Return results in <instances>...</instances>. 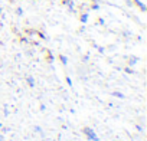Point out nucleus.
Here are the masks:
<instances>
[{"instance_id": "12", "label": "nucleus", "mask_w": 147, "mask_h": 141, "mask_svg": "<svg viewBox=\"0 0 147 141\" xmlns=\"http://www.w3.org/2000/svg\"><path fill=\"white\" fill-rule=\"evenodd\" d=\"M18 15H23V10L22 9H18Z\"/></svg>"}, {"instance_id": "2", "label": "nucleus", "mask_w": 147, "mask_h": 141, "mask_svg": "<svg viewBox=\"0 0 147 141\" xmlns=\"http://www.w3.org/2000/svg\"><path fill=\"white\" fill-rule=\"evenodd\" d=\"M26 81H28V84H29V87H30V88H33V87H35V79H33L32 77H26Z\"/></svg>"}, {"instance_id": "9", "label": "nucleus", "mask_w": 147, "mask_h": 141, "mask_svg": "<svg viewBox=\"0 0 147 141\" xmlns=\"http://www.w3.org/2000/svg\"><path fill=\"white\" fill-rule=\"evenodd\" d=\"M125 72H127V74H133L134 70H133V69H130V68H125Z\"/></svg>"}, {"instance_id": "7", "label": "nucleus", "mask_w": 147, "mask_h": 141, "mask_svg": "<svg viewBox=\"0 0 147 141\" xmlns=\"http://www.w3.org/2000/svg\"><path fill=\"white\" fill-rule=\"evenodd\" d=\"M137 60H138L137 58H131V59H130V63H128V65H130V66H133L134 63H137Z\"/></svg>"}, {"instance_id": "1", "label": "nucleus", "mask_w": 147, "mask_h": 141, "mask_svg": "<svg viewBox=\"0 0 147 141\" xmlns=\"http://www.w3.org/2000/svg\"><path fill=\"white\" fill-rule=\"evenodd\" d=\"M84 134H85L87 138L91 140V141H100V138H98V135L95 134V131H94L92 128H90V127H85V128H84Z\"/></svg>"}, {"instance_id": "8", "label": "nucleus", "mask_w": 147, "mask_h": 141, "mask_svg": "<svg viewBox=\"0 0 147 141\" xmlns=\"http://www.w3.org/2000/svg\"><path fill=\"white\" fill-rule=\"evenodd\" d=\"M66 84H68L69 87H72V81H71V78H68V77H66Z\"/></svg>"}, {"instance_id": "6", "label": "nucleus", "mask_w": 147, "mask_h": 141, "mask_svg": "<svg viewBox=\"0 0 147 141\" xmlns=\"http://www.w3.org/2000/svg\"><path fill=\"white\" fill-rule=\"evenodd\" d=\"M59 59H61V62H62L63 65H66V63H68V59H66L63 55H61V56H59Z\"/></svg>"}, {"instance_id": "11", "label": "nucleus", "mask_w": 147, "mask_h": 141, "mask_svg": "<svg viewBox=\"0 0 147 141\" xmlns=\"http://www.w3.org/2000/svg\"><path fill=\"white\" fill-rule=\"evenodd\" d=\"M5 115H6V117L9 115V109H7V107H5Z\"/></svg>"}, {"instance_id": "10", "label": "nucleus", "mask_w": 147, "mask_h": 141, "mask_svg": "<svg viewBox=\"0 0 147 141\" xmlns=\"http://www.w3.org/2000/svg\"><path fill=\"white\" fill-rule=\"evenodd\" d=\"M136 128H137L140 132H143V127H141V125H136Z\"/></svg>"}, {"instance_id": "5", "label": "nucleus", "mask_w": 147, "mask_h": 141, "mask_svg": "<svg viewBox=\"0 0 147 141\" xmlns=\"http://www.w3.org/2000/svg\"><path fill=\"white\" fill-rule=\"evenodd\" d=\"M33 131H35V132H39V134H42V132H43V131H42V128H40L39 125H35V127H33Z\"/></svg>"}, {"instance_id": "14", "label": "nucleus", "mask_w": 147, "mask_h": 141, "mask_svg": "<svg viewBox=\"0 0 147 141\" xmlns=\"http://www.w3.org/2000/svg\"><path fill=\"white\" fill-rule=\"evenodd\" d=\"M0 128H3V124L2 122H0Z\"/></svg>"}, {"instance_id": "4", "label": "nucleus", "mask_w": 147, "mask_h": 141, "mask_svg": "<svg viewBox=\"0 0 147 141\" xmlns=\"http://www.w3.org/2000/svg\"><path fill=\"white\" fill-rule=\"evenodd\" d=\"M87 20H88V15L84 13V15L81 16V22H82V23H87Z\"/></svg>"}, {"instance_id": "13", "label": "nucleus", "mask_w": 147, "mask_h": 141, "mask_svg": "<svg viewBox=\"0 0 147 141\" xmlns=\"http://www.w3.org/2000/svg\"><path fill=\"white\" fill-rule=\"evenodd\" d=\"M3 140H5V137H3V134H2V132H0V141H3Z\"/></svg>"}, {"instance_id": "3", "label": "nucleus", "mask_w": 147, "mask_h": 141, "mask_svg": "<svg viewBox=\"0 0 147 141\" xmlns=\"http://www.w3.org/2000/svg\"><path fill=\"white\" fill-rule=\"evenodd\" d=\"M113 97H117V98H120V99H124V94H121V92H118V91H114V92H113Z\"/></svg>"}]
</instances>
